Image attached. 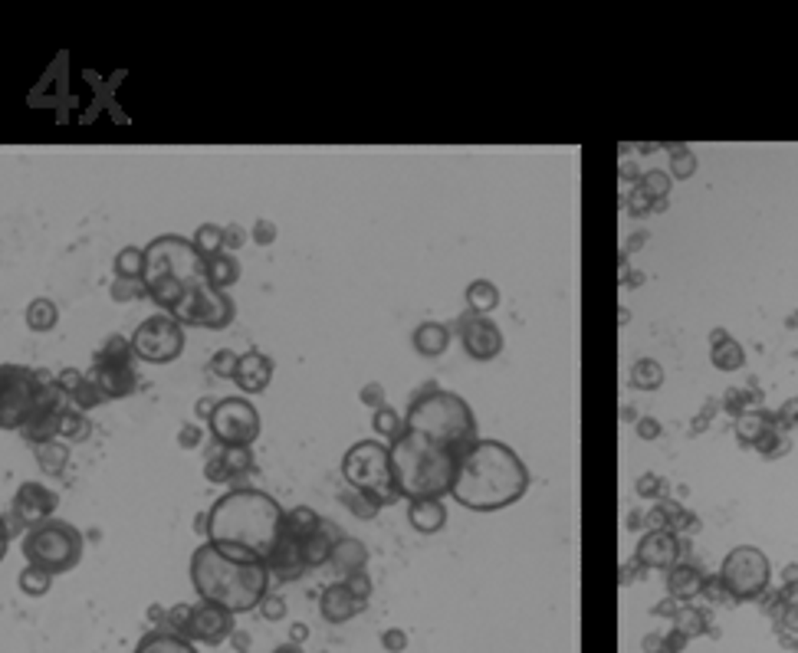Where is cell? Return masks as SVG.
<instances>
[{"label":"cell","instance_id":"cell-1","mask_svg":"<svg viewBox=\"0 0 798 653\" xmlns=\"http://www.w3.org/2000/svg\"><path fill=\"white\" fill-rule=\"evenodd\" d=\"M283 506L256 486H230L207 516L204 539L244 562H266L283 535Z\"/></svg>","mask_w":798,"mask_h":653},{"label":"cell","instance_id":"cell-2","mask_svg":"<svg viewBox=\"0 0 798 653\" xmlns=\"http://www.w3.org/2000/svg\"><path fill=\"white\" fill-rule=\"evenodd\" d=\"M526 459L503 440H474L457 457L454 496L470 512H500L516 506L529 493Z\"/></svg>","mask_w":798,"mask_h":653},{"label":"cell","instance_id":"cell-3","mask_svg":"<svg viewBox=\"0 0 798 653\" xmlns=\"http://www.w3.org/2000/svg\"><path fill=\"white\" fill-rule=\"evenodd\" d=\"M191 584L197 598L204 604H217V608L230 610L234 618L256 610L270 594V572L264 562H244L227 552H220L217 545L204 542L194 548L191 555Z\"/></svg>","mask_w":798,"mask_h":653},{"label":"cell","instance_id":"cell-4","mask_svg":"<svg viewBox=\"0 0 798 653\" xmlns=\"http://www.w3.org/2000/svg\"><path fill=\"white\" fill-rule=\"evenodd\" d=\"M391 477H395V489L404 503L444 499L454 489L457 453L428 440V437L404 433L401 440L391 443Z\"/></svg>","mask_w":798,"mask_h":653},{"label":"cell","instance_id":"cell-5","mask_svg":"<svg viewBox=\"0 0 798 653\" xmlns=\"http://www.w3.org/2000/svg\"><path fill=\"white\" fill-rule=\"evenodd\" d=\"M404 431L428 437V440L454 450L457 457L474 440H480L474 407L457 391L437 388V384H424V391H418L411 398V404L404 411Z\"/></svg>","mask_w":798,"mask_h":653},{"label":"cell","instance_id":"cell-6","mask_svg":"<svg viewBox=\"0 0 798 653\" xmlns=\"http://www.w3.org/2000/svg\"><path fill=\"white\" fill-rule=\"evenodd\" d=\"M342 479L349 489L369 496L375 506H391L401 496L391 477V447L381 440H355L342 453Z\"/></svg>","mask_w":798,"mask_h":653},{"label":"cell","instance_id":"cell-7","mask_svg":"<svg viewBox=\"0 0 798 653\" xmlns=\"http://www.w3.org/2000/svg\"><path fill=\"white\" fill-rule=\"evenodd\" d=\"M27 565L43 568L50 574H66L82 562V552H86V539L76 525L62 519H50L43 525H36L24 535V545H20Z\"/></svg>","mask_w":798,"mask_h":653},{"label":"cell","instance_id":"cell-8","mask_svg":"<svg viewBox=\"0 0 798 653\" xmlns=\"http://www.w3.org/2000/svg\"><path fill=\"white\" fill-rule=\"evenodd\" d=\"M135 352L129 336H109L92 355L86 378L99 388V394L106 401H122L132 398L139 391V368H135Z\"/></svg>","mask_w":798,"mask_h":653},{"label":"cell","instance_id":"cell-9","mask_svg":"<svg viewBox=\"0 0 798 653\" xmlns=\"http://www.w3.org/2000/svg\"><path fill=\"white\" fill-rule=\"evenodd\" d=\"M151 279H178V283L194 286L204 279V260L191 247V240L178 233H161L145 247V273L141 283Z\"/></svg>","mask_w":798,"mask_h":653},{"label":"cell","instance_id":"cell-10","mask_svg":"<svg viewBox=\"0 0 798 653\" xmlns=\"http://www.w3.org/2000/svg\"><path fill=\"white\" fill-rule=\"evenodd\" d=\"M40 374L27 364H0V431H24L40 401Z\"/></svg>","mask_w":798,"mask_h":653},{"label":"cell","instance_id":"cell-11","mask_svg":"<svg viewBox=\"0 0 798 653\" xmlns=\"http://www.w3.org/2000/svg\"><path fill=\"white\" fill-rule=\"evenodd\" d=\"M772 582V562L763 548L755 545H736L726 552L723 565H719V584L729 598L736 601H753L769 588Z\"/></svg>","mask_w":798,"mask_h":653},{"label":"cell","instance_id":"cell-12","mask_svg":"<svg viewBox=\"0 0 798 653\" xmlns=\"http://www.w3.org/2000/svg\"><path fill=\"white\" fill-rule=\"evenodd\" d=\"M168 316L175 318L181 328H211V332H220V328H227L234 322L237 309H234V299L227 292L211 289L201 279V283L187 286L185 299L178 302Z\"/></svg>","mask_w":798,"mask_h":653},{"label":"cell","instance_id":"cell-13","mask_svg":"<svg viewBox=\"0 0 798 653\" xmlns=\"http://www.w3.org/2000/svg\"><path fill=\"white\" fill-rule=\"evenodd\" d=\"M132 342V352L139 362H149V364H171L178 362V355L185 352V328L178 326L175 318L168 316V312H155V316L141 318L135 332L129 336Z\"/></svg>","mask_w":798,"mask_h":653},{"label":"cell","instance_id":"cell-14","mask_svg":"<svg viewBox=\"0 0 798 653\" xmlns=\"http://www.w3.org/2000/svg\"><path fill=\"white\" fill-rule=\"evenodd\" d=\"M207 427H211L214 443H220V447H254L260 440L264 424H260V411L250 398H220Z\"/></svg>","mask_w":798,"mask_h":653},{"label":"cell","instance_id":"cell-15","mask_svg":"<svg viewBox=\"0 0 798 653\" xmlns=\"http://www.w3.org/2000/svg\"><path fill=\"white\" fill-rule=\"evenodd\" d=\"M60 509V496L43 483H20L10 503V529H36L50 522Z\"/></svg>","mask_w":798,"mask_h":653},{"label":"cell","instance_id":"cell-16","mask_svg":"<svg viewBox=\"0 0 798 653\" xmlns=\"http://www.w3.org/2000/svg\"><path fill=\"white\" fill-rule=\"evenodd\" d=\"M457 336L464 342L466 358H474V362H493V358H500L503 345H506L503 328L496 326L490 316H474V312L460 316Z\"/></svg>","mask_w":798,"mask_h":653},{"label":"cell","instance_id":"cell-17","mask_svg":"<svg viewBox=\"0 0 798 653\" xmlns=\"http://www.w3.org/2000/svg\"><path fill=\"white\" fill-rule=\"evenodd\" d=\"M230 634H234V614L230 610L217 608V604H204V601L191 604V618H187L185 634H181L185 640L204 647H220Z\"/></svg>","mask_w":798,"mask_h":653},{"label":"cell","instance_id":"cell-18","mask_svg":"<svg viewBox=\"0 0 798 653\" xmlns=\"http://www.w3.org/2000/svg\"><path fill=\"white\" fill-rule=\"evenodd\" d=\"M273 381V358L256 348H246L237 355V371H234V384H237L240 398H254L264 394Z\"/></svg>","mask_w":798,"mask_h":653},{"label":"cell","instance_id":"cell-19","mask_svg":"<svg viewBox=\"0 0 798 653\" xmlns=\"http://www.w3.org/2000/svg\"><path fill=\"white\" fill-rule=\"evenodd\" d=\"M677 558H680V539H677L674 532L650 529L640 535L638 548H634V562H638L640 568H658V572H664V568L677 565Z\"/></svg>","mask_w":798,"mask_h":653},{"label":"cell","instance_id":"cell-20","mask_svg":"<svg viewBox=\"0 0 798 653\" xmlns=\"http://www.w3.org/2000/svg\"><path fill=\"white\" fill-rule=\"evenodd\" d=\"M266 572H270V582L273 578H280V582H296L306 574V562H303V542L293 539L283 532L280 542L273 545V552L266 555Z\"/></svg>","mask_w":798,"mask_h":653},{"label":"cell","instance_id":"cell-21","mask_svg":"<svg viewBox=\"0 0 798 653\" xmlns=\"http://www.w3.org/2000/svg\"><path fill=\"white\" fill-rule=\"evenodd\" d=\"M361 610H365V604L351 598V591L342 582L325 584L322 594H319V614H322V620H329V624H345V620H351L355 614H361Z\"/></svg>","mask_w":798,"mask_h":653},{"label":"cell","instance_id":"cell-22","mask_svg":"<svg viewBox=\"0 0 798 653\" xmlns=\"http://www.w3.org/2000/svg\"><path fill=\"white\" fill-rule=\"evenodd\" d=\"M345 539V532L335 525L332 519H325L322 516V525H319L309 539H303V562H306V572L312 568H322L329 565V558H332V548Z\"/></svg>","mask_w":798,"mask_h":653},{"label":"cell","instance_id":"cell-23","mask_svg":"<svg viewBox=\"0 0 798 653\" xmlns=\"http://www.w3.org/2000/svg\"><path fill=\"white\" fill-rule=\"evenodd\" d=\"M408 522L421 535H437L447 525V506H444V499H411L408 503Z\"/></svg>","mask_w":798,"mask_h":653},{"label":"cell","instance_id":"cell-24","mask_svg":"<svg viewBox=\"0 0 798 653\" xmlns=\"http://www.w3.org/2000/svg\"><path fill=\"white\" fill-rule=\"evenodd\" d=\"M450 342H454V332H450L447 326H440V322H421L411 336L414 352L421 355V358H440V355H447Z\"/></svg>","mask_w":798,"mask_h":653},{"label":"cell","instance_id":"cell-25","mask_svg":"<svg viewBox=\"0 0 798 653\" xmlns=\"http://www.w3.org/2000/svg\"><path fill=\"white\" fill-rule=\"evenodd\" d=\"M710 362L716 371H739L745 364V352L726 328H716L710 336Z\"/></svg>","mask_w":798,"mask_h":653},{"label":"cell","instance_id":"cell-26","mask_svg":"<svg viewBox=\"0 0 798 653\" xmlns=\"http://www.w3.org/2000/svg\"><path fill=\"white\" fill-rule=\"evenodd\" d=\"M329 568H335V572L342 574V578H349V574H355V572H365V568H369V548L361 545L359 539L345 535V539L332 548Z\"/></svg>","mask_w":798,"mask_h":653},{"label":"cell","instance_id":"cell-27","mask_svg":"<svg viewBox=\"0 0 798 653\" xmlns=\"http://www.w3.org/2000/svg\"><path fill=\"white\" fill-rule=\"evenodd\" d=\"M204 283L217 292H227L240 283V260L234 253H217L204 263Z\"/></svg>","mask_w":798,"mask_h":653},{"label":"cell","instance_id":"cell-28","mask_svg":"<svg viewBox=\"0 0 798 653\" xmlns=\"http://www.w3.org/2000/svg\"><path fill=\"white\" fill-rule=\"evenodd\" d=\"M703 588H707V578H703V572L697 565H680V562H677V565L670 568V574H667V591L677 601L697 598Z\"/></svg>","mask_w":798,"mask_h":653},{"label":"cell","instance_id":"cell-29","mask_svg":"<svg viewBox=\"0 0 798 653\" xmlns=\"http://www.w3.org/2000/svg\"><path fill=\"white\" fill-rule=\"evenodd\" d=\"M24 322H27L30 332L36 336H43V332H53L60 326V306L53 299H46V296H36V299L27 302V309H24Z\"/></svg>","mask_w":798,"mask_h":653},{"label":"cell","instance_id":"cell-30","mask_svg":"<svg viewBox=\"0 0 798 653\" xmlns=\"http://www.w3.org/2000/svg\"><path fill=\"white\" fill-rule=\"evenodd\" d=\"M132 653H197V647L191 640H185V637L171 634V630H149L135 644Z\"/></svg>","mask_w":798,"mask_h":653},{"label":"cell","instance_id":"cell-31","mask_svg":"<svg viewBox=\"0 0 798 653\" xmlns=\"http://www.w3.org/2000/svg\"><path fill=\"white\" fill-rule=\"evenodd\" d=\"M214 457L230 477V486H237V479L254 469V447H220V443H214Z\"/></svg>","mask_w":798,"mask_h":653},{"label":"cell","instance_id":"cell-32","mask_svg":"<svg viewBox=\"0 0 798 653\" xmlns=\"http://www.w3.org/2000/svg\"><path fill=\"white\" fill-rule=\"evenodd\" d=\"M464 299H466V312H474V316H490V312L500 309V289H496V283H490V279H474V283L466 286Z\"/></svg>","mask_w":798,"mask_h":653},{"label":"cell","instance_id":"cell-33","mask_svg":"<svg viewBox=\"0 0 798 653\" xmlns=\"http://www.w3.org/2000/svg\"><path fill=\"white\" fill-rule=\"evenodd\" d=\"M371 431H375V440L381 443H398L404 437V414H398L391 404H381L378 411H371Z\"/></svg>","mask_w":798,"mask_h":653},{"label":"cell","instance_id":"cell-34","mask_svg":"<svg viewBox=\"0 0 798 653\" xmlns=\"http://www.w3.org/2000/svg\"><path fill=\"white\" fill-rule=\"evenodd\" d=\"M319 525H322V516H319L312 506H293L290 512H283V532L299 542L309 539Z\"/></svg>","mask_w":798,"mask_h":653},{"label":"cell","instance_id":"cell-35","mask_svg":"<svg viewBox=\"0 0 798 653\" xmlns=\"http://www.w3.org/2000/svg\"><path fill=\"white\" fill-rule=\"evenodd\" d=\"M70 453H72V447H70V443H62V440H50V443H40V447H34L36 467L43 469V473H50V477H60L62 469L70 467Z\"/></svg>","mask_w":798,"mask_h":653},{"label":"cell","instance_id":"cell-36","mask_svg":"<svg viewBox=\"0 0 798 653\" xmlns=\"http://www.w3.org/2000/svg\"><path fill=\"white\" fill-rule=\"evenodd\" d=\"M191 247L197 250V256L207 263L211 256L224 253V227H220V223H201V227L194 230Z\"/></svg>","mask_w":798,"mask_h":653},{"label":"cell","instance_id":"cell-37","mask_svg":"<svg viewBox=\"0 0 798 653\" xmlns=\"http://www.w3.org/2000/svg\"><path fill=\"white\" fill-rule=\"evenodd\" d=\"M89 433H92V421H89V414H80V411L66 407V414H62V421H60V437H56V440L82 443V440H89Z\"/></svg>","mask_w":798,"mask_h":653},{"label":"cell","instance_id":"cell-38","mask_svg":"<svg viewBox=\"0 0 798 653\" xmlns=\"http://www.w3.org/2000/svg\"><path fill=\"white\" fill-rule=\"evenodd\" d=\"M70 398V407L72 411H80V414H89V411H96V407L106 404V398L99 394V388L92 384V381L86 378V371H82V378L76 381V388L66 394Z\"/></svg>","mask_w":798,"mask_h":653},{"label":"cell","instance_id":"cell-39","mask_svg":"<svg viewBox=\"0 0 798 653\" xmlns=\"http://www.w3.org/2000/svg\"><path fill=\"white\" fill-rule=\"evenodd\" d=\"M690 519H693L690 512H684L677 503H660V506H654V512H650L654 529H658V532H674V535H677V529H684Z\"/></svg>","mask_w":798,"mask_h":653},{"label":"cell","instance_id":"cell-40","mask_svg":"<svg viewBox=\"0 0 798 653\" xmlns=\"http://www.w3.org/2000/svg\"><path fill=\"white\" fill-rule=\"evenodd\" d=\"M50 584H53V574L36 565H24L17 574V588L27 594V598H43V594L50 591Z\"/></svg>","mask_w":798,"mask_h":653},{"label":"cell","instance_id":"cell-41","mask_svg":"<svg viewBox=\"0 0 798 653\" xmlns=\"http://www.w3.org/2000/svg\"><path fill=\"white\" fill-rule=\"evenodd\" d=\"M141 273H145V247H122L115 253L119 279H141Z\"/></svg>","mask_w":798,"mask_h":653},{"label":"cell","instance_id":"cell-42","mask_svg":"<svg viewBox=\"0 0 798 653\" xmlns=\"http://www.w3.org/2000/svg\"><path fill=\"white\" fill-rule=\"evenodd\" d=\"M631 384L638 391H658L664 384V368L654 358H640L631 368Z\"/></svg>","mask_w":798,"mask_h":653},{"label":"cell","instance_id":"cell-43","mask_svg":"<svg viewBox=\"0 0 798 653\" xmlns=\"http://www.w3.org/2000/svg\"><path fill=\"white\" fill-rule=\"evenodd\" d=\"M339 503L345 506V509L351 512V516H355V519H365V522H371L378 516V512H381V506H375L369 499V496H361V493H355V489H349V486H345L342 493H339Z\"/></svg>","mask_w":798,"mask_h":653},{"label":"cell","instance_id":"cell-44","mask_svg":"<svg viewBox=\"0 0 798 653\" xmlns=\"http://www.w3.org/2000/svg\"><path fill=\"white\" fill-rule=\"evenodd\" d=\"M109 296H112V302H141L149 299V289H145L141 279H119L115 276L112 286H109Z\"/></svg>","mask_w":798,"mask_h":653},{"label":"cell","instance_id":"cell-45","mask_svg":"<svg viewBox=\"0 0 798 653\" xmlns=\"http://www.w3.org/2000/svg\"><path fill=\"white\" fill-rule=\"evenodd\" d=\"M234 371H237V352L234 348H217L211 355V374L220 381H234Z\"/></svg>","mask_w":798,"mask_h":653},{"label":"cell","instance_id":"cell-46","mask_svg":"<svg viewBox=\"0 0 798 653\" xmlns=\"http://www.w3.org/2000/svg\"><path fill=\"white\" fill-rule=\"evenodd\" d=\"M670 191V177L664 171H648L644 181H640V201H658Z\"/></svg>","mask_w":798,"mask_h":653},{"label":"cell","instance_id":"cell-47","mask_svg":"<svg viewBox=\"0 0 798 653\" xmlns=\"http://www.w3.org/2000/svg\"><path fill=\"white\" fill-rule=\"evenodd\" d=\"M339 582H342L345 588H349L351 598L361 601V604L369 608L371 591H375V584H371V574H369V572H355V574H349V578H339Z\"/></svg>","mask_w":798,"mask_h":653},{"label":"cell","instance_id":"cell-48","mask_svg":"<svg viewBox=\"0 0 798 653\" xmlns=\"http://www.w3.org/2000/svg\"><path fill=\"white\" fill-rule=\"evenodd\" d=\"M256 610L264 614V620H273V624H276V620L286 618V601H283L280 594H266L264 604H260Z\"/></svg>","mask_w":798,"mask_h":653},{"label":"cell","instance_id":"cell-49","mask_svg":"<svg viewBox=\"0 0 798 653\" xmlns=\"http://www.w3.org/2000/svg\"><path fill=\"white\" fill-rule=\"evenodd\" d=\"M246 240H250V233H246L240 223H230V227H224V253L237 256V250L244 247Z\"/></svg>","mask_w":798,"mask_h":653},{"label":"cell","instance_id":"cell-50","mask_svg":"<svg viewBox=\"0 0 798 653\" xmlns=\"http://www.w3.org/2000/svg\"><path fill=\"white\" fill-rule=\"evenodd\" d=\"M201 440H204L201 424H185L181 431H178V447H181V450H197Z\"/></svg>","mask_w":798,"mask_h":653},{"label":"cell","instance_id":"cell-51","mask_svg":"<svg viewBox=\"0 0 798 653\" xmlns=\"http://www.w3.org/2000/svg\"><path fill=\"white\" fill-rule=\"evenodd\" d=\"M250 240H254L256 247H270V243H276V223L260 217V221L254 223V230H250Z\"/></svg>","mask_w":798,"mask_h":653},{"label":"cell","instance_id":"cell-52","mask_svg":"<svg viewBox=\"0 0 798 653\" xmlns=\"http://www.w3.org/2000/svg\"><path fill=\"white\" fill-rule=\"evenodd\" d=\"M359 398H361V404L371 407V411H378L381 404H388V401H385V388H381L378 381H369V384L359 391Z\"/></svg>","mask_w":798,"mask_h":653},{"label":"cell","instance_id":"cell-53","mask_svg":"<svg viewBox=\"0 0 798 653\" xmlns=\"http://www.w3.org/2000/svg\"><path fill=\"white\" fill-rule=\"evenodd\" d=\"M381 647H385L388 653H401L404 647H408V634H404V630H398V627H391V630H385V634H381Z\"/></svg>","mask_w":798,"mask_h":653},{"label":"cell","instance_id":"cell-54","mask_svg":"<svg viewBox=\"0 0 798 653\" xmlns=\"http://www.w3.org/2000/svg\"><path fill=\"white\" fill-rule=\"evenodd\" d=\"M693 168H697V158H693L690 151L684 148V155H674V177H690L693 175Z\"/></svg>","mask_w":798,"mask_h":653},{"label":"cell","instance_id":"cell-55","mask_svg":"<svg viewBox=\"0 0 798 653\" xmlns=\"http://www.w3.org/2000/svg\"><path fill=\"white\" fill-rule=\"evenodd\" d=\"M214 407H217V401H214V398H207V394H204V398H197V401H194V417H197V424H207V421H211Z\"/></svg>","mask_w":798,"mask_h":653},{"label":"cell","instance_id":"cell-56","mask_svg":"<svg viewBox=\"0 0 798 653\" xmlns=\"http://www.w3.org/2000/svg\"><path fill=\"white\" fill-rule=\"evenodd\" d=\"M10 539H14V529H10L7 516H0V562H4V558H7Z\"/></svg>","mask_w":798,"mask_h":653},{"label":"cell","instance_id":"cell-57","mask_svg":"<svg viewBox=\"0 0 798 653\" xmlns=\"http://www.w3.org/2000/svg\"><path fill=\"white\" fill-rule=\"evenodd\" d=\"M145 614H149V624H159V627H155V630H161V627H165V614H168V608H161V604H151V608L145 610Z\"/></svg>","mask_w":798,"mask_h":653},{"label":"cell","instance_id":"cell-58","mask_svg":"<svg viewBox=\"0 0 798 653\" xmlns=\"http://www.w3.org/2000/svg\"><path fill=\"white\" fill-rule=\"evenodd\" d=\"M654 433H660V424H654V421H644V424H640V437H654Z\"/></svg>","mask_w":798,"mask_h":653},{"label":"cell","instance_id":"cell-59","mask_svg":"<svg viewBox=\"0 0 798 653\" xmlns=\"http://www.w3.org/2000/svg\"><path fill=\"white\" fill-rule=\"evenodd\" d=\"M306 634H309L306 624H293V640H290V644H299V640H306Z\"/></svg>","mask_w":798,"mask_h":653},{"label":"cell","instance_id":"cell-60","mask_svg":"<svg viewBox=\"0 0 798 653\" xmlns=\"http://www.w3.org/2000/svg\"><path fill=\"white\" fill-rule=\"evenodd\" d=\"M273 653H303V650H299V644H280Z\"/></svg>","mask_w":798,"mask_h":653}]
</instances>
